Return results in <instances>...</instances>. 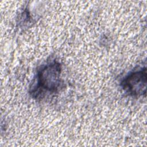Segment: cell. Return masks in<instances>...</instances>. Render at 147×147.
<instances>
[{
    "label": "cell",
    "instance_id": "obj_1",
    "mask_svg": "<svg viewBox=\"0 0 147 147\" xmlns=\"http://www.w3.org/2000/svg\"><path fill=\"white\" fill-rule=\"evenodd\" d=\"M61 65L53 61L43 67L37 73L36 88L32 90L40 92L53 93L57 91L60 86Z\"/></svg>",
    "mask_w": 147,
    "mask_h": 147
},
{
    "label": "cell",
    "instance_id": "obj_2",
    "mask_svg": "<svg viewBox=\"0 0 147 147\" xmlns=\"http://www.w3.org/2000/svg\"><path fill=\"white\" fill-rule=\"evenodd\" d=\"M121 86L131 96H139L145 94L146 88V69L145 67L127 75L122 81Z\"/></svg>",
    "mask_w": 147,
    "mask_h": 147
}]
</instances>
